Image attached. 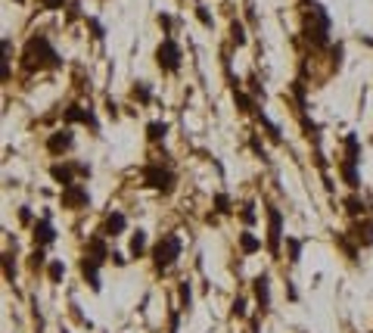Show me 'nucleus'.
<instances>
[{"label":"nucleus","instance_id":"20e7f679","mask_svg":"<svg viewBox=\"0 0 373 333\" xmlns=\"http://www.w3.org/2000/svg\"><path fill=\"white\" fill-rule=\"evenodd\" d=\"M143 184L152 187V190H162V193H171L174 190V172L165 165H146L143 168Z\"/></svg>","mask_w":373,"mask_h":333},{"label":"nucleus","instance_id":"393cba45","mask_svg":"<svg viewBox=\"0 0 373 333\" xmlns=\"http://www.w3.org/2000/svg\"><path fill=\"white\" fill-rule=\"evenodd\" d=\"M336 243H339V246H342V249H345V255H349L352 262L358 259V249H354V246H352L349 240H345V234H336Z\"/></svg>","mask_w":373,"mask_h":333},{"label":"nucleus","instance_id":"7c9ffc66","mask_svg":"<svg viewBox=\"0 0 373 333\" xmlns=\"http://www.w3.org/2000/svg\"><path fill=\"white\" fill-rule=\"evenodd\" d=\"M62 3H65V0H41L44 10H62Z\"/></svg>","mask_w":373,"mask_h":333},{"label":"nucleus","instance_id":"5701e85b","mask_svg":"<svg viewBox=\"0 0 373 333\" xmlns=\"http://www.w3.org/2000/svg\"><path fill=\"white\" fill-rule=\"evenodd\" d=\"M149 97H152V93H149V84L140 81L137 88H134V100H140V103H149Z\"/></svg>","mask_w":373,"mask_h":333},{"label":"nucleus","instance_id":"0eeeda50","mask_svg":"<svg viewBox=\"0 0 373 333\" xmlns=\"http://www.w3.org/2000/svg\"><path fill=\"white\" fill-rule=\"evenodd\" d=\"M280 237H283V215H280V209L270 206L268 209V249L274 252V255H277Z\"/></svg>","mask_w":373,"mask_h":333},{"label":"nucleus","instance_id":"f704fd0d","mask_svg":"<svg viewBox=\"0 0 373 333\" xmlns=\"http://www.w3.org/2000/svg\"><path fill=\"white\" fill-rule=\"evenodd\" d=\"M109 259H112L115 265H124V262H128V259H124V255H122V252H112V255H109Z\"/></svg>","mask_w":373,"mask_h":333},{"label":"nucleus","instance_id":"c85d7f7f","mask_svg":"<svg viewBox=\"0 0 373 333\" xmlns=\"http://www.w3.org/2000/svg\"><path fill=\"white\" fill-rule=\"evenodd\" d=\"M215 206H218V212H221V215H227V212H230V196H227V193H218V196H215Z\"/></svg>","mask_w":373,"mask_h":333},{"label":"nucleus","instance_id":"4c0bfd02","mask_svg":"<svg viewBox=\"0 0 373 333\" xmlns=\"http://www.w3.org/2000/svg\"><path fill=\"white\" fill-rule=\"evenodd\" d=\"M62 333H69V330H62Z\"/></svg>","mask_w":373,"mask_h":333},{"label":"nucleus","instance_id":"412c9836","mask_svg":"<svg viewBox=\"0 0 373 333\" xmlns=\"http://www.w3.org/2000/svg\"><path fill=\"white\" fill-rule=\"evenodd\" d=\"M345 212H349V215H354V218H364V200H358V196H349V200H345Z\"/></svg>","mask_w":373,"mask_h":333},{"label":"nucleus","instance_id":"f257e3e1","mask_svg":"<svg viewBox=\"0 0 373 333\" xmlns=\"http://www.w3.org/2000/svg\"><path fill=\"white\" fill-rule=\"evenodd\" d=\"M22 59H25V69H59L62 66V59H59L47 35H31Z\"/></svg>","mask_w":373,"mask_h":333},{"label":"nucleus","instance_id":"4468645a","mask_svg":"<svg viewBox=\"0 0 373 333\" xmlns=\"http://www.w3.org/2000/svg\"><path fill=\"white\" fill-rule=\"evenodd\" d=\"M124 227H128V218H124L122 212H112V215L106 218V224H103V237H118Z\"/></svg>","mask_w":373,"mask_h":333},{"label":"nucleus","instance_id":"1a4fd4ad","mask_svg":"<svg viewBox=\"0 0 373 333\" xmlns=\"http://www.w3.org/2000/svg\"><path fill=\"white\" fill-rule=\"evenodd\" d=\"M65 122H69V125H72V122H84V125H90L93 131L100 128V125H97V115H93V109H90V106L84 109V106H78V103H72L69 109H65Z\"/></svg>","mask_w":373,"mask_h":333},{"label":"nucleus","instance_id":"f3484780","mask_svg":"<svg viewBox=\"0 0 373 333\" xmlns=\"http://www.w3.org/2000/svg\"><path fill=\"white\" fill-rule=\"evenodd\" d=\"M143 252H146V230H137V234L131 237V255H134V259H140Z\"/></svg>","mask_w":373,"mask_h":333},{"label":"nucleus","instance_id":"cd10ccee","mask_svg":"<svg viewBox=\"0 0 373 333\" xmlns=\"http://www.w3.org/2000/svg\"><path fill=\"white\" fill-rule=\"evenodd\" d=\"M3 274H6V284H13V280H16V268H13V255L10 252L3 255Z\"/></svg>","mask_w":373,"mask_h":333},{"label":"nucleus","instance_id":"473e14b6","mask_svg":"<svg viewBox=\"0 0 373 333\" xmlns=\"http://www.w3.org/2000/svg\"><path fill=\"white\" fill-rule=\"evenodd\" d=\"M196 16H199V22H202V25H211V16H208L206 6H196Z\"/></svg>","mask_w":373,"mask_h":333},{"label":"nucleus","instance_id":"9d476101","mask_svg":"<svg viewBox=\"0 0 373 333\" xmlns=\"http://www.w3.org/2000/svg\"><path fill=\"white\" fill-rule=\"evenodd\" d=\"M72 143H75V137H72V131H69V128H65V131H56V134H50V140H47V150L53 153V156H59V153L72 150Z\"/></svg>","mask_w":373,"mask_h":333},{"label":"nucleus","instance_id":"a878e982","mask_svg":"<svg viewBox=\"0 0 373 333\" xmlns=\"http://www.w3.org/2000/svg\"><path fill=\"white\" fill-rule=\"evenodd\" d=\"M190 280H184L181 284V311H190Z\"/></svg>","mask_w":373,"mask_h":333},{"label":"nucleus","instance_id":"4be33fe9","mask_svg":"<svg viewBox=\"0 0 373 333\" xmlns=\"http://www.w3.org/2000/svg\"><path fill=\"white\" fill-rule=\"evenodd\" d=\"M62 277H65V265L59 259H53L50 262V280H53V284H62Z\"/></svg>","mask_w":373,"mask_h":333},{"label":"nucleus","instance_id":"6ab92c4d","mask_svg":"<svg viewBox=\"0 0 373 333\" xmlns=\"http://www.w3.org/2000/svg\"><path fill=\"white\" fill-rule=\"evenodd\" d=\"M240 249L246 255H252V252L261 249V240H258V237H252V234H240Z\"/></svg>","mask_w":373,"mask_h":333},{"label":"nucleus","instance_id":"dca6fc26","mask_svg":"<svg viewBox=\"0 0 373 333\" xmlns=\"http://www.w3.org/2000/svg\"><path fill=\"white\" fill-rule=\"evenodd\" d=\"M75 168H78V165H53V168H50V175H53V181H59L62 187H72V184H75V181H72V172H75Z\"/></svg>","mask_w":373,"mask_h":333},{"label":"nucleus","instance_id":"2f4dec72","mask_svg":"<svg viewBox=\"0 0 373 333\" xmlns=\"http://www.w3.org/2000/svg\"><path fill=\"white\" fill-rule=\"evenodd\" d=\"M233 314L236 318H246V299H236L233 302Z\"/></svg>","mask_w":373,"mask_h":333},{"label":"nucleus","instance_id":"9b49d317","mask_svg":"<svg viewBox=\"0 0 373 333\" xmlns=\"http://www.w3.org/2000/svg\"><path fill=\"white\" fill-rule=\"evenodd\" d=\"M352 237H354V243H361V246H373V218H361L358 224L352 227Z\"/></svg>","mask_w":373,"mask_h":333},{"label":"nucleus","instance_id":"aec40b11","mask_svg":"<svg viewBox=\"0 0 373 333\" xmlns=\"http://www.w3.org/2000/svg\"><path fill=\"white\" fill-rule=\"evenodd\" d=\"M302 240H295V237H286V249H290V262L292 265H299L302 262Z\"/></svg>","mask_w":373,"mask_h":333},{"label":"nucleus","instance_id":"423d86ee","mask_svg":"<svg viewBox=\"0 0 373 333\" xmlns=\"http://www.w3.org/2000/svg\"><path fill=\"white\" fill-rule=\"evenodd\" d=\"M90 206V193L84 184L62 187V209H87Z\"/></svg>","mask_w":373,"mask_h":333},{"label":"nucleus","instance_id":"f8f14e48","mask_svg":"<svg viewBox=\"0 0 373 333\" xmlns=\"http://www.w3.org/2000/svg\"><path fill=\"white\" fill-rule=\"evenodd\" d=\"M81 274H84V280L90 284L93 293H100V262H93V259H87V255H84V259H81Z\"/></svg>","mask_w":373,"mask_h":333},{"label":"nucleus","instance_id":"c756f323","mask_svg":"<svg viewBox=\"0 0 373 333\" xmlns=\"http://www.w3.org/2000/svg\"><path fill=\"white\" fill-rule=\"evenodd\" d=\"M243 221H246V224L255 221V206H252V202H246V206H243Z\"/></svg>","mask_w":373,"mask_h":333},{"label":"nucleus","instance_id":"7ed1b4c3","mask_svg":"<svg viewBox=\"0 0 373 333\" xmlns=\"http://www.w3.org/2000/svg\"><path fill=\"white\" fill-rule=\"evenodd\" d=\"M308 10L311 13H308V28H305V38L324 47L327 44V35H330V16L324 13V6H320V3H314V0L308 3Z\"/></svg>","mask_w":373,"mask_h":333},{"label":"nucleus","instance_id":"bb28decb","mask_svg":"<svg viewBox=\"0 0 373 333\" xmlns=\"http://www.w3.org/2000/svg\"><path fill=\"white\" fill-rule=\"evenodd\" d=\"M230 38H233V44H236V47H243V44H246V31H243V25H240V22H233V25H230Z\"/></svg>","mask_w":373,"mask_h":333},{"label":"nucleus","instance_id":"f03ea898","mask_svg":"<svg viewBox=\"0 0 373 333\" xmlns=\"http://www.w3.org/2000/svg\"><path fill=\"white\" fill-rule=\"evenodd\" d=\"M177 259H181V237L177 234H162V240L152 246V265H156V271L165 274Z\"/></svg>","mask_w":373,"mask_h":333},{"label":"nucleus","instance_id":"72a5a7b5","mask_svg":"<svg viewBox=\"0 0 373 333\" xmlns=\"http://www.w3.org/2000/svg\"><path fill=\"white\" fill-rule=\"evenodd\" d=\"M177 324H181V314L171 311V321H168V333H177Z\"/></svg>","mask_w":373,"mask_h":333},{"label":"nucleus","instance_id":"39448f33","mask_svg":"<svg viewBox=\"0 0 373 333\" xmlns=\"http://www.w3.org/2000/svg\"><path fill=\"white\" fill-rule=\"evenodd\" d=\"M156 63L162 72H177L181 69V47L174 44V38H165L156 50Z\"/></svg>","mask_w":373,"mask_h":333},{"label":"nucleus","instance_id":"b1692460","mask_svg":"<svg viewBox=\"0 0 373 333\" xmlns=\"http://www.w3.org/2000/svg\"><path fill=\"white\" fill-rule=\"evenodd\" d=\"M44 259H47V255H44V249H41V246H38V249L31 252V259H28L31 271H41V268H44Z\"/></svg>","mask_w":373,"mask_h":333},{"label":"nucleus","instance_id":"a211bd4d","mask_svg":"<svg viewBox=\"0 0 373 333\" xmlns=\"http://www.w3.org/2000/svg\"><path fill=\"white\" fill-rule=\"evenodd\" d=\"M165 134H168V125H165V122H152V125H146V137H149L152 143L165 140Z\"/></svg>","mask_w":373,"mask_h":333},{"label":"nucleus","instance_id":"2eb2a0df","mask_svg":"<svg viewBox=\"0 0 373 333\" xmlns=\"http://www.w3.org/2000/svg\"><path fill=\"white\" fill-rule=\"evenodd\" d=\"M345 162H352V165H358V162H361V143H358V134H349V137H345Z\"/></svg>","mask_w":373,"mask_h":333},{"label":"nucleus","instance_id":"e433bc0d","mask_svg":"<svg viewBox=\"0 0 373 333\" xmlns=\"http://www.w3.org/2000/svg\"><path fill=\"white\" fill-rule=\"evenodd\" d=\"M19 218H22V221H31V212H28V206H22V212H19Z\"/></svg>","mask_w":373,"mask_h":333},{"label":"nucleus","instance_id":"58836bf2","mask_svg":"<svg viewBox=\"0 0 373 333\" xmlns=\"http://www.w3.org/2000/svg\"><path fill=\"white\" fill-rule=\"evenodd\" d=\"M252 333H258V330H252Z\"/></svg>","mask_w":373,"mask_h":333},{"label":"nucleus","instance_id":"c9c22d12","mask_svg":"<svg viewBox=\"0 0 373 333\" xmlns=\"http://www.w3.org/2000/svg\"><path fill=\"white\" fill-rule=\"evenodd\" d=\"M159 25H162V28H171V16H159Z\"/></svg>","mask_w":373,"mask_h":333},{"label":"nucleus","instance_id":"ddd939ff","mask_svg":"<svg viewBox=\"0 0 373 333\" xmlns=\"http://www.w3.org/2000/svg\"><path fill=\"white\" fill-rule=\"evenodd\" d=\"M53 240H56V230H53V224H50V218L35 221V243L38 246H50Z\"/></svg>","mask_w":373,"mask_h":333},{"label":"nucleus","instance_id":"6e6552de","mask_svg":"<svg viewBox=\"0 0 373 333\" xmlns=\"http://www.w3.org/2000/svg\"><path fill=\"white\" fill-rule=\"evenodd\" d=\"M255 302H258L261 314L270 311V274H258L255 277Z\"/></svg>","mask_w":373,"mask_h":333}]
</instances>
